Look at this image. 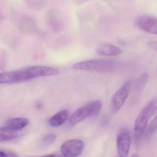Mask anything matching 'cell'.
<instances>
[{
	"label": "cell",
	"instance_id": "obj_1",
	"mask_svg": "<svg viewBox=\"0 0 157 157\" xmlns=\"http://www.w3.org/2000/svg\"><path fill=\"white\" fill-rule=\"evenodd\" d=\"M60 71L49 66H36L21 70L2 73L0 75L1 84H13L24 82L39 77L57 75Z\"/></svg>",
	"mask_w": 157,
	"mask_h": 157
},
{
	"label": "cell",
	"instance_id": "obj_2",
	"mask_svg": "<svg viewBox=\"0 0 157 157\" xmlns=\"http://www.w3.org/2000/svg\"><path fill=\"white\" fill-rule=\"evenodd\" d=\"M117 62L112 60L93 59L75 63L73 69L79 71L107 73L115 71L118 67Z\"/></svg>",
	"mask_w": 157,
	"mask_h": 157
},
{
	"label": "cell",
	"instance_id": "obj_3",
	"mask_svg": "<svg viewBox=\"0 0 157 157\" xmlns=\"http://www.w3.org/2000/svg\"><path fill=\"white\" fill-rule=\"evenodd\" d=\"M157 110V99L152 100L143 109L136 118L134 127V137L135 142L141 141L146 131L147 125L151 117Z\"/></svg>",
	"mask_w": 157,
	"mask_h": 157
},
{
	"label": "cell",
	"instance_id": "obj_4",
	"mask_svg": "<svg viewBox=\"0 0 157 157\" xmlns=\"http://www.w3.org/2000/svg\"><path fill=\"white\" fill-rule=\"evenodd\" d=\"M102 102L100 101H91L75 111L69 119L70 126H74L88 117L97 115L102 109Z\"/></svg>",
	"mask_w": 157,
	"mask_h": 157
},
{
	"label": "cell",
	"instance_id": "obj_5",
	"mask_svg": "<svg viewBox=\"0 0 157 157\" xmlns=\"http://www.w3.org/2000/svg\"><path fill=\"white\" fill-rule=\"evenodd\" d=\"M131 82L128 81L114 93L111 101V110L117 113L125 103L131 90Z\"/></svg>",
	"mask_w": 157,
	"mask_h": 157
},
{
	"label": "cell",
	"instance_id": "obj_6",
	"mask_svg": "<svg viewBox=\"0 0 157 157\" xmlns=\"http://www.w3.org/2000/svg\"><path fill=\"white\" fill-rule=\"evenodd\" d=\"M84 147L83 141L73 139L65 142L61 147L62 154L65 157H77L80 155Z\"/></svg>",
	"mask_w": 157,
	"mask_h": 157
},
{
	"label": "cell",
	"instance_id": "obj_7",
	"mask_svg": "<svg viewBox=\"0 0 157 157\" xmlns=\"http://www.w3.org/2000/svg\"><path fill=\"white\" fill-rule=\"evenodd\" d=\"M131 137L130 132L126 128L120 130L117 138V149L119 157H127L130 151Z\"/></svg>",
	"mask_w": 157,
	"mask_h": 157
},
{
	"label": "cell",
	"instance_id": "obj_8",
	"mask_svg": "<svg viewBox=\"0 0 157 157\" xmlns=\"http://www.w3.org/2000/svg\"><path fill=\"white\" fill-rule=\"evenodd\" d=\"M45 20L47 25L54 31H60L63 24V18L60 11L50 9L45 14Z\"/></svg>",
	"mask_w": 157,
	"mask_h": 157
},
{
	"label": "cell",
	"instance_id": "obj_9",
	"mask_svg": "<svg viewBox=\"0 0 157 157\" xmlns=\"http://www.w3.org/2000/svg\"><path fill=\"white\" fill-rule=\"evenodd\" d=\"M137 26L142 30L157 35V18L148 16H143L136 19Z\"/></svg>",
	"mask_w": 157,
	"mask_h": 157
},
{
	"label": "cell",
	"instance_id": "obj_10",
	"mask_svg": "<svg viewBox=\"0 0 157 157\" xmlns=\"http://www.w3.org/2000/svg\"><path fill=\"white\" fill-rule=\"evenodd\" d=\"M18 28L24 33H31L37 29L36 20L32 17L28 15L21 16L18 22Z\"/></svg>",
	"mask_w": 157,
	"mask_h": 157
},
{
	"label": "cell",
	"instance_id": "obj_11",
	"mask_svg": "<svg viewBox=\"0 0 157 157\" xmlns=\"http://www.w3.org/2000/svg\"><path fill=\"white\" fill-rule=\"evenodd\" d=\"M29 124V121L26 118L23 117L11 118L6 121L4 127L11 131L17 132L22 130L27 126Z\"/></svg>",
	"mask_w": 157,
	"mask_h": 157
},
{
	"label": "cell",
	"instance_id": "obj_12",
	"mask_svg": "<svg viewBox=\"0 0 157 157\" xmlns=\"http://www.w3.org/2000/svg\"><path fill=\"white\" fill-rule=\"evenodd\" d=\"M69 113L66 110L61 111L52 116L48 121L49 125L53 127H58L63 124L69 118Z\"/></svg>",
	"mask_w": 157,
	"mask_h": 157
},
{
	"label": "cell",
	"instance_id": "obj_13",
	"mask_svg": "<svg viewBox=\"0 0 157 157\" xmlns=\"http://www.w3.org/2000/svg\"><path fill=\"white\" fill-rule=\"evenodd\" d=\"M98 54L102 56H115L120 54L121 50L117 46L111 44H104L97 49Z\"/></svg>",
	"mask_w": 157,
	"mask_h": 157
},
{
	"label": "cell",
	"instance_id": "obj_14",
	"mask_svg": "<svg viewBox=\"0 0 157 157\" xmlns=\"http://www.w3.org/2000/svg\"><path fill=\"white\" fill-rule=\"evenodd\" d=\"M19 137L16 132L8 130L4 127H1L0 130V142H8Z\"/></svg>",
	"mask_w": 157,
	"mask_h": 157
},
{
	"label": "cell",
	"instance_id": "obj_15",
	"mask_svg": "<svg viewBox=\"0 0 157 157\" xmlns=\"http://www.w3.org/2000/svg\"><path fill=\"white\" fill-rule=\"evenodd\" d=\"M148 78L149 75L146 72L143 73L139 76L135 85V90L137 93H140L144 89L148 82Z\"/></svg>",
	"mask_w": 157,
	"mask_h": 157
},
{
	"label": "cell",
	"instance_id": "obj_16",
	"mask_svg": "<svg viewBox=\"0 0 157 157\" xmlns=\"http://www.w3.org/2000/svg\"><path fill=\"white\" fill-rule=\"evenodd\" d=\"M25 4L31 10H41L44 5V0H22Z\"/></svg>",
	"mask_w": 157,
	"mask_h": 157
},
{
	"label": "cell",
	"instance_id": "obj_17",
	"mask_svg": "<svg viewBox=\"0 0 157 157\" xmlns=\"http://www.w3.org/2000/svg\"><path fill=\"white\" fill-rule=\"evenodd\" d=\"M56 136L53 134H48L45 135L41 141V144L44 146H48L52 144L56 140Z\"/></svg>",
	"mask_w": 157,
	"mask_h": 157
},
{
	"label": "cell",
	"instance_id": "obj_18",
	"mask_svg": "<svg viewBox=\"0 0 157 157\" xmlns=\"http://www.w3.org/2000/svg\"><path fill=\"white\" fill-rule=\"evenodd\" d=\"M157 130V113L155 117L150 123L146 131L147 136L151 135Z\"/></svg>",
	"mask_w": 157,
	"mask_h": 157
},
{
	"label": "cell",
	"instance_id": "obj_19",
	"mask_svg": "<svg viewBox=\"0 0 157 157\" xmlns=\"http://www.w3.org/2000/svg\"><path fill=\"white\" fill-rule=\"evenodd\" d=\"M0 157H18L16 154L12 152H6L1 150L0 151Z\"/></svg>",
	"mask_w": 157,
	"mask_h": 157
},
{
	"label": "cell",
	"instance_id": "obj_20",
	"mask_svg": "<svg viewBox=\"0 0 157 157\" xmlns=\"http://www.w3.org/2000/svg\"><path fill=\"white\" fill-rule=\"evenodd\" d=\"M148 46L151 49L157 52V41H151L148 42Z\"/></svg>",
	"mask_w": 157,
	"mask_h": 157
},
{
	"label": "cell",
	"instance_id": "obj_21",
	"mask_svg": "<svg viewBox=\"0 0 157 157\" xmlns=\"http://www.w3.org/2000/svg\"><path fill=\"white\" fill-rule=\"evenodd\" d=\"M39 157H60V156L58 155H56V154H54V155H48Z\"/></svg>",
	"mask_w": 157,
	"mask_h": 157
},
{
	"label": "cell",
	"instance_id": "obj_22",
	"mask_svg": "<svg viewBox=\"0 0 157 157\" xmlns=\"http://www.w3.org/2000/svg\"><path fill=\"white\" fill-rule=\"evenodd\" d=\"M131 157H139V155L137 154H134L132 155Z\"/></svg>",
	"mask_w": 157,
	"mask_h": 157
}]
</instances>
